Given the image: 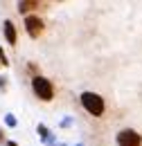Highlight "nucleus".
I'll return each mask as SVG.
<instances>
[{
  "instance_id": "obj_5",
  "label": "nucleus",
  "mask_w": 142,
  "mask_h": 146,
  "mask_svg": "<svg viewBox=\"0 0 142 146\" xmlns=\"http://www.w3.org/2000/svg\"><path fill=\"white\" fill-rule=\"evenodd\" d=\"M36 9H48V5L45 2H36V0H25V2L18 5V11L23 16H29V11H36Z\"/></svg>"
},
{
  "instance_id": "obj_3",
  "label": "nucleus",
  "mask_w": 142,
  "mask_h": 146,
  "mask_svg": "<svg viewBox=\"0 0 142 146\" xmlns=\"http://www.w3.org/2000/svg\"><path fill=\"white\" fill-rule=\"evenodd\" d=\"M117 144L120 146H142V137H140L138 130L126 128V130H120V133H117Z\"/></svg>"
},
{
  "instance_id": "obj_4",
  "label": "nucleus",
  "mask_w": 142,
  "mask_h": 146,
  "mask_svg": "<svg viewBox=\"0 0 142 146\" xmlns=\"http://www.w3.org/2000/svg\"><path fill=\"white\" fill-rule=\"evenodd\" d=\"M25 29H27V34L32 38H38L43 32H45V23L38 18V16H25Z\"/></svg>"
},
{
  "instance_id": "obj_7",
  "label": "nucleus",
  "mask_w": 142,
  "mask_h": 146,
  "mask_svg": "<svg viewBox=\"0 0 142 146\" xmlns=\"http://www.w3.org/2000/svg\"><path fill=\"white\" fill-rule=\"evenodd\" d=\"M0 65H7V58H5V54H2V50H0Z\"/></svg>"
},
{
  "instance_id": "obj_8",
  "label": "nucleus",
  "mask_w": 142,
  "mask_h": 146,
  "mask_svg": "<svg viewBox=\"0 0 142 146\" xmlns=\"http://www.w3.org/2000/svg\"><path fill=\"white\" fill-rule=\"evenodd\" d=\"M7 146H18V144H14V142H11V144H7Z\"/></svg>"
},
{
  "instance_id": "obj_6",
  "label": "nucleus",
  "mask_w": 142,
  "mask_h": 146,
  "mask_svg": "<svg viewBox=\"0 0 142 146\" xmlns=\"http://www.w3.org/2000/svg\"><path fill=\"white\" fill-rule=\"evenodd\" d=\"M5 38L11 43V45H16V27H14V23L11 20H5Z\"/></svg>"
},
{
  "instance_id": "obj_2",
  "label": "nucleus",
  "mask_w": 142,
  "mask_h": 146,
  "mask_svg": "<svg viewBox=\"0 0 142 146\" xmlns=\"http://www.w3.org/2000/svg\"><path fill=\"white\" fill-rule=\"evenodd\" d=\"M32 90L41 101H52V97H54V86L45 76H34L32 79Z\"/></svg>"
},
{
  "instance_id": "obj_1",
  "label": "nucleus",
  "mask_w": 142,
  "mask_h": 146,
  "mask_svg": "<svg viewBox=\"0 0 142 146\" xmlns=\"http://www.w3.org/2000/svg\"><path fill=\"white\" fill-rule=\"evenodd\" d=\"M81 106L88 110L92 117H102V115H104V108H106L102 94H97V92H84V94H81Z\"/></svg>"
}]
</instances>
